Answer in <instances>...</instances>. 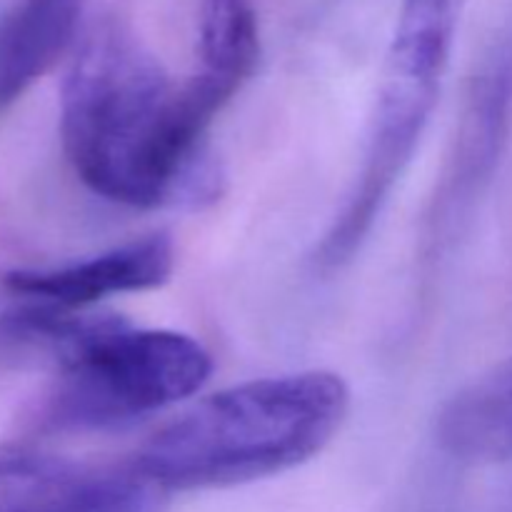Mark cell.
<instances>
[{
    "instance_id": "obj_1",
    "label": "cell",
    "mask_w": 512,
    "mask_h": 512,
    "mask_svg": "<svg viewBox=\"0 0 512 512\" xmlns=\"http://www.w3.org/2000/svg\"><path fill=\"white\" fill-rule=\"evenodd\" d=\"M228 103L198 73L175 83L133 30L103 20L65 75V155L80 183L113 203L200 205L220 193L205 133Z\"/></svg>"
},
{
    "instance_id": "obj_2",
    "label": "cell",
    "mask_w": 512,
    "mask_h": 512,
    "mask_svg": "<svg viewBox=\"0 0 512 512\" xmlns=\"http://www.w3.org/2000/svg\"><path fill=\"white\" fill-rule=\"evenodd\" d=\"M350 388L328 370L220 390L153 435L133 468L165 493L230 488L308 463L343 428Z\"/></svg>"
},
{
    "instance_id": "obj_3",
    "label": "cell",
    "mask_w": 512,
    "mask_h": 512,
    "mask_svg": "<svg viewBox=\"0 0 512 512\" xmlns=\"http://www.w3.org/2000/svg\"><path fill=\"white\" fill-rule=\"evenodd\" d=\"M18 323L58 350L63 373L50 418L70 428H105L158 413L198 393L213 373L200 340L133 328L118 315L33 305Z\"/></svg>"
},
{
    "instance_id": "obj_4",
    "label": "cell",
    "mask_w": 512,
    "mask_h": 512,
    "mask_svg": "<svg viewBox=\"0 0 512 512\" xmlns=\"http://www.w3.org/2000/svg\"><path fill=\"white\" fill-rule=\"evenodd\" d=\"M165 495L135 468L0 453V512H163Z\"/></svg>"
},
{
    "instance_id": "obj_5",
    "label": "cell",
    "mask_w": 512,
    "mask_h": 512,
    "mask_svg": "<svg viewBox=\"0 0 512 512\" xmlns=\"http://www.w3.org/2000/svg\"><path fill=\"white\" fill-rule=\"evenodd\" d=\"M175 265L173 243L165 235L133 240L80 263L60 268L13 270L5 288L35 305L85 310L110 295L143 293L163 285Z\"/></svg>"
},
{
    "instance_id": "obj_6",
    "label": "cell",
    "mask_w": 512,
    "mask_h": 512,
    "mask_svg": "<svg viewBox=\"0 0 512 512\" xmlns=\"http://www.w3.org/2000/svg\"><path fill=\"white\" fill-rule=\"evenodd\" d=\"M468 0H400L378 90L435 103Z\"/></svg>"
},
{
    "instance_id": "obj_7",
    "label": "cell",
    "mask_w": 512,
    "mask_h": 512,
    "mask_svg": "<svg viewBox=\"0 0 512 512\" xmlns=\"http://www.w3.org/2000/svg\"><path fill=\"white\" fill-rule=\"evenodd\" d=\"M85 5L88 0H13L0 15V113L63 58Z\"/></svg>"
},
{
    "instance_id": "obj_8",
    "label": "cell",
    "mask_w": 512,
    "mask_h": 512,
    "mask_svg": "<svg viewBox=\"0 0 512 512\" xmlns=\"http://www.w3.org/2000/svg\"><path fill=\"white\" fill-rule=\"evenodd\" d=\"M438 440L468 463L512 460V355L450 398L438 418Z\"/></svg>"
},
{
    "instance_id": "obj_9",
    "label": "cell",
    "mask_w": 512,
    "mask_h": 512,
    "mask_svg": "<svg viewBox=\"0 0 512 512\" xmlns=\"http://www.w3.org/2000/svg\"><path fill=\"white\" fill-rule=\"evenodd\" d=\"M260 60V25L253 0H203L200 10V68L243 88Z\"/></svg>"
}]
</instances>
